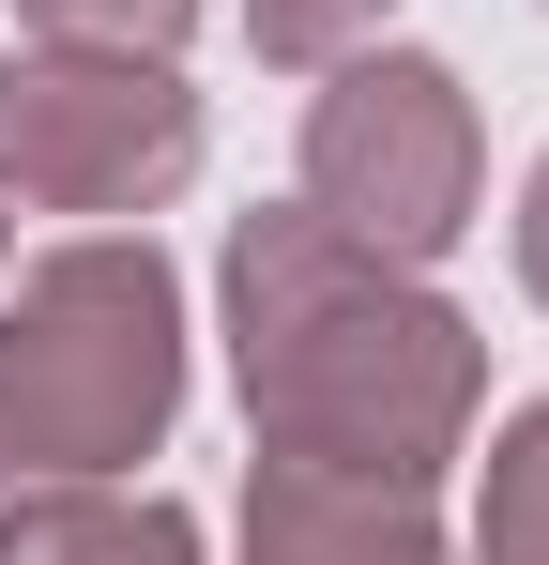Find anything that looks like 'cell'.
I'll use <instances>...</instances> for the list:
<instances>
[{
	"label": "cell",
	"instance_id": "1",
	"mask_svg": "<svg viewBox=\"0 0 549 565\" xmlns=\"http://www.w3.org/2000/svg\"><path fill=\"white\" fill-rule=\"evenodd\" d=\"M214 321H229V397L260 459H336V473H412L443 489L488 428V337L473 306L321 230L305 199L229 214L214 245Z\"/></svg>",
	"mask_w": 549,
	"mask_h": 565
},
{
	"label": "cell",
	"instance_id": "2",
	"mask_svg": "<svg viewBox=\"0 0 549 565\" xmlns=\"http://www.w3.org/2000/svg\"><path fill=\"white\" fill-rule=\"evenodd\" d=\"M183 276L153 230H77L0 276V459L15 473H138L183 428Z\"/></svg>",
	"mask_w": 549,
	"mask_h": 565
},
{
	"label": "cell",
	"instance_id": "3",
	"mask_svg": "<svg viewBox=\"0 0 549 565\" xmlns=\"http://www.w3.org/2000/svg\"><path fill=\"white\" fill-rule=\"evenodd\" d=\"M305 214L321 230H352L381 260H443L458 230H473V199H488V122H473V77L428 62V46H352V62H321V93H305Z\"/></svg>",
	"mask_w": 549,
	"mask_h": 565
},
{
	"label": "cell",
	"instance_id": "4",
	"mask_svg": "<svg viewBox=\"0 0 549 565\" xmlns=\"http://www.w3.org/2000/svg\"><path fill=\"white\" fill-rule=\"evenodd\" d=\"M214 122L183 93V62L138 46H0V199L31 214H92V230H153L198 184Z\"/></svg>",
	"mask_w": 549,
	"mask_h": 565
},
{
	"label": "cell",
	"instance_id": "5",
	"mask_svg": "<svg viewBox=\"0 0 549 565\" xmlns=\"http://www.w3.org/2000/svg\"><path fill=\"white\" fill-rule=\"evenodd\" d=\"M245 565H458L443 489L336 459H245Z\"/></svg>",
	"mask_w": 549,
	"mask_h": 565
},
{
	"label": "cell",
	"instance_id": "6",
	"mask_svg": "<svg viewBox=\"0 0 549 565\" xmlns=\"http://www.w3.org/2000/svg\"><path fill=\"white\" fill-rule=\"evenodd\" d=\"M0 565H198V504L122 473H31L0 489Z\"/></svg>",
	"mask_w": 549,
	"mask_h": 565
},
{
	"label": "cell",
	"instance_id": "7",
	"mask_svg": "<svg viewBox=\"0 0 549 565\" xmlns=\"http://www.w3.org/2000/svg\"><path fill=\"white\" fill-rule=\"evenodd\" d=\"M473 565H549V397L473 444Z\"/></svg>",
	"mask_w": 549,
	"mask_h": 565
},
{
	"label": "cell",
	"instance_id": "8",
	"mask_svg": "<svg viewBox=\"0 0 549 565\" xmlns=\"http://www.w3.org/2000/svg\"><path fill=\"white\" fill-rule=\"evenodd\" d=\"M397 31V0H245V46H260L274 77H321V62H352Z\"/></svg>",
	"mask_w": 549,
	"mask_h": 565
},
{
	"label": "cell",
	"instance_id": "9",
	"mask_svg": "<svg viewBox=\"0 0 549 565\" xmlns=\"http://www.w3.org/2000/svg\"><path fill=\"white\" fill-rule=\"evenodd\" d=\"M15 31H46V46H138V62H183L198 0H15Z\"/></svg>",
	"mask_w": 549,
	"mask_h": 565
},
{
	"label": "cell",
	"instance_id": "10",
	"mask_svg": "<svg viewBox=\"0 0 549 565\" xmlns=\"http://www.w3.org/2000/svg\"><path fill=\"white\" fill-rule=\"evenodd\" d=\"M504 230H519V290L549 306V153H535V184H519V214H504Z\"/></svg>",
	"mask_w": 549,
	"mask_h": 565
},
{
	"label": "cell",
	"instance_id": "11",
	"mask_svg": "<svg viewBox=\"0 0 549 565\" xmlns=\"http://www.w3.org/2000/svg\"><path fill=\"white\" fill-rule=\"evenodd\" d=\"M0 276H15V199H0Z\"/></svg>",
	"mask_w": 549,
	"mask_h": 565
}]
</instances>
